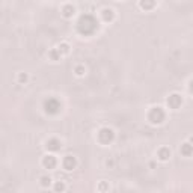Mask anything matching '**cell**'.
I'll return each instance as SVG.
<instances>
[{
	"mask_svg": "<svg viewBox=\"0 0 193 193\" xmlns=\"http://www.w3.org/2000/svg\"><path fill=\"white\" fill-rule=\"evenodd\" d=\"M51 184V178L50 177H42L41 178V186L42 187H47V186H50Z\"/></svg>",
	"mask_w": 193,
	"mask_h": 193,
	"instance_id": "obj_1",
	"label": "cell"
}]
</instances>
